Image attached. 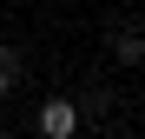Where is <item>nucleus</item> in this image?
<instances>
[{
  "label": "nucleus",
  "mask_w": 145,
  "mask_h": 139,
  "mask_svg": "<svg viewBox=\"0 0 145 139\" xmlns=\"http://www.w3.org/2000/svg\"><path fill=\"white\" fill-rule=\"evenodd\" d=\"M33 126H40V139H72L79 132V99H46Z\"/></svg>",
  "instance_id": "1"
},
{
  "label": "nucleus",
  "mask_w": 145,
  "mask_h": 139,
  "mask_svg": "<svg viewBox=\"0 0 145 139\" xmlns=\"http://www.w3.org/2000/svg\"><path fill=\"white\" fill-rule=\"evenodd\" d=\"M112 60L119 66H138L145 60V33H112Z\"/></svg>",
  "instance_id": "2"
},
{
  "label": "nucleus",
  "mask_w": 145,
  "mask_h": 139,
  "mask_svg": "<svg viewBox=\"0 0 145 139\" xmlns=\"http://www.w3.org/2000/svg\"><path fill=\"white\" fill-rule=\"evenodd\" d=\"M13 80H20V53H13V46H0V99L13 93Z\"/></svg>",
  "instance_id": "3"
},
{
  "label": "nucleus",
  "mask_w": 145,
  "mask_h": 139,
  "mask_svg": "<svg viewBox=\"0 0 145 139\" xmlns=\"http://www.w3.org/2000/svg\"><path fill=\"white\" fill-rule=\"evenodd\" d=\"M72 139H79V132H72Z\"/></svg>",
  "instance_id": "4"
}]
</instances>
